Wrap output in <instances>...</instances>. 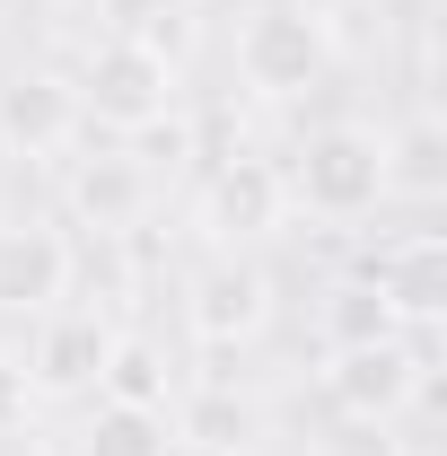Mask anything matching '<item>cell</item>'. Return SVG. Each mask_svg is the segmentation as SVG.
<instances>
[{
	"label": "cell",
	"mask_w": 447,
	"mask_h": 456,
	"mask_svg": "<svg viewBox=\"0 0 447 456\" xmlns=\"http://www.w3.org/2000/svg\"><path fill=\"white\" fill-rule=\"evenodd\" d=\"M228 61H237V79H246V97H264V106H298V97H316L325 79H334V18L316 9V0H255L246 18H237V36H228Z\"/></svg>",
	"instance_id": "cell-1"
},
{
	"label": "cell",
	"mask_w": 447,
	"mask_h": 456,
	"mask_svg": "<svg viewBox=\"0 0 447 456\" xmlns=\"http://www.w3.org/2000/svg\"><path fill=\"white\" fill-rule=\"evenodd\" d=\"M280 193L289 211L316 228H360L386 211V141L378 123H316L289 159H280Z\"/></svg>",
	"instance_id": "cell-2"
},
{
	"label": "cell",
	"mask_w": 447,
	"mask_h": 456,
	"mask_svg": "<svg viewBox=\"0 0 447 456\" xmlns=\"http://www.w3.org/2000/svg\"><path fill=\"white\" fill-rule=\"evenodd\" d=\"M79 114L97 123V132H123V141H150L158 123H175L184 106V79H175V53L158 36H106V45H88L79 61Z\"/></svg>",
	"instance_id": "cell-3"
},
{
	"label": "cell",
	"mask_w": 447,
	"mask_h": 456,
	"mask_svg": "<svg viewBox=\"0 0 447 456\" xmlns=\"http://www.w3.org/2000/svg\"><path fill=\"white\" fill-rule=\"evenodd\" d=\"M325 403H334L342 421H386L412 395H430V334H378V342H351L325 360Z\"/></svg>",
	"instance_id": "cell-4"
},
{
	"label": "cell",
	"mask_w": 447,
	"mask_h": 456,
	"mask_svg": "<svg viewBox=\"0 0 447 456\" xmlns=\"http://www.w3.org/2000/svg\"><path fill=\"white\" fill-rule=\"evenodd\" d=\"M264 325H272V281H264V264L211 246V255L184 273V334L228 351V342H255Z\"/></svg>",
	"instance_id": "cell-5"
},
{
	"label": "cell",
	"mask_w": 447,
	"mask_h": 456,
	"mask_svg": "<svg viewBox=\"0 0 447 456\" xmlns=\"http://www.w3.org/2000/svg\"><path fill=\"white\" fill-rule=\"evenodd\" d=\"M79 289V237L61 220H0V316H45Z\"/></svg>",
	"instance_id": "cell-6"
},
{
	"label": "cell",
	"mask_w": 447,
	"mask_h": 456,
	"mask_svg": "<svg viewBox=\"0 0 447 456\" xmlns=\"http://www.w3.org/2000/svg\"><path fill=\"white\" fill-rule=\"evenodd\" d=\"M193 220H202V237H211L220 255H246V246H264V237L289 220L280 167H272V159H220V167L202 175V202H193Z\"/></svg>",
	"instance_id": "cell-7"
},
{
	"label": "cell",
	"mask_w": 447,
	"mask_h": 456,
	"mask_svg": "<svg viewBox=\"0 0 447 456\" xmlns=\"http://www.w3.org/2000/svg\"><path fill=\"white\" fill-rule=\"evenodd\" d=\"M106 351H114V325L97 307H79V298H61L36 316V334H27V378H36V395H97V378H106Z\"/></svg>",
	"instance_id": "cell-8"
},
{
	"label": "cell",
	"mask_w": 447,
	"mask_h": 456,
	"mask_svg": "<svg viewBox=\"0 0 447 456\" xmlns=\"http://www.w3.org/2000/svg\"><path fill=\"white\" fill-rule=\"evenodd\" d=\"M150 167H141V150H88V159H70V184H61V202H70V220L61 228H97V237H132V228L150 220Z\"/></svg>",
	"instance_id": "cell-9"
},
{
	"label": "cell",
	"mask_w": 447,
	"mask_h": 456,
	"mask_svg": "<svg viewBox=\"0 0 447 456\" xmlns=\"http://www.w3.org/2000/svg\"><path fill=\"white\" fill-rule=\"evenodd\" d=\"M79 88L45 70V61H18L9 79H0V132H9V150L18 159H61L70 141H79Z\"/></svg>",
	"instance_id": "cell-10"
},
{
	"label": "cell",
	"mask_w": 447,
	"mask_h": 456,
	"mask_svg": "<svg viewBox=\"0 0 447 456\" xmlns=\"http://www.w3.org/2000/svg\"><path fill=\"white\" fill-rule=\"evenodd\" d=\"M369 281H378V298H386V316L403 334H430L447 316V246L439 237H403L386 255H369Z\"/></svg>",
	"instance_id": "cell-11"
},
{
	"label": "cell",
	"mask_w": 447,
	"mask_h": 456,
	"mask_svg": "<svg viewBox=\"0 0 447 456\" xmlns=\"http://www.w3.org/2000/svg\"><path fill=\"white\" fill-rule=\"evenodd\" d=\"M386 141V202H439L447 193V132L430 106H412L403 123L378 132Z\"/></svg>",
	"instance_id": "cell-12"
},
{
	"label": "cell",
	"mask_w": 447,
	"mask_h": 456,
	"mask_svg": "<svg viewBox=\"0 0 447 456\" xmlns=\"http://www.w3.org/2000/svg\"><path fill=\"white\" fill-rule=\"evenodd\" d=\"M97 403H132V412H175V403H184V387H175L167 342H150V334H114L106 378H97Z\"/></svg>",
	"instance_id": "cell-13"
},
{
	"label": "cell",
	"mask_w": 447,
	"mask_h": 456,
	"mask_svg": "<svg viewBox=\"0 0 447 456\" xmlns=\"http://www.w3.org/2000/svg\"><path fill=\"white\" fill-rule=\"evenodd\" d=\"M79 456H184V448H175V412L97 403V421L79 430Z\"/></svg>",
	"instance_id": "cell-14"
},
{
	"label": "cell",
	"mask_w": 447,
	"mask_h": 456,
	"mask_svg": "<svg viewBox=\"0 0 447 456\" xmlns=\"http://www.w3.org/2000/svg\"><path fill=\"white\" fill-rule=\"evenodd\" d=\"M316 334H325V351H351V342L403 334V325L386 316L378 281H369V273H351V281H334V289H325V307H316Z\"/></svg>",
	"instance_id": "cell-15"
},
{
	"label": "cell",
	"mask_w": 447,
	"mask_h": 456,
	"mask_svg": "<svg viewBox=\"0 0 447 456\" xmlns=\"http://www.w3.org/2000/svg\"><path fill=\"white\" fill-rule=\"evenodd\" d=\"M36 378H27V360L18 351H0V439H27V412H36Z\"/></svg>",
	"instance_id": "cell-16"
},
{
	"label": "cell",
	"mask_w": 447,
	"mask_h": 456,
	"mask_svg": "<svg viewBox=\"0 0 447 456\" xmlns=\"http://www.w3.org/2000/svg\"><path fill=\"white\" fill-rule=\"evenodd\" d=\"M9 167H18V150H9V132H0V175H9Z\"/></svg>",
	"instance_id": "cell-17"
},
{
	"label": "cell",
	"mask_w": 447,
	"mask_h": 456,
	"mask_svg": "<svg viewBox=\"0 0 447 456\" xmlns=\"http://www.w3.org/2000/svg\"><path fill=\"white\" fill-rule=\"evenodd\" d=\"M0 456H36V448H27V439H0Z\"/></svg>",
	"instance_id": "cell-18"
}]
</instances>
